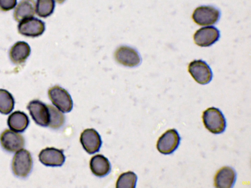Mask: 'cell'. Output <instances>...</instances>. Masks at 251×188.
<instances>
[{
  "label": "cell",
  "instance_id": "1",
  "mask_svg": "<svg viewBox=\"0 0 251 188\" xmlns=\"http://www.w3.org/2000/svg\"><path fill=\"white\" fill-rule=\"evenodd\" d=\"M202 121L205 127L211 133L219 134L226 128V119L221 111L216 107L207 108L202 114Z\"/></svg>",
  "mask_w": 251,
  "mask_h": 188
},
{
  "label": "cell",
  "instance_id": "2",
  "mask_svg": "<svg viewBox=\"0 0 251 188\" xmlns=\"http://www.w3.org/2000/svg\"><path fill=\"white\" fill-rule=\"evenodd\" d=\"M221 12L212 5H201L196 8L193 12L194 22L199 25H210L216 24L220 20Z\"/></svg>",
  "mask_w": 251,
  "mask_h": 188
},
{
  "label": "cell",
  "instance_id": "3",
  "mask_svg": "<svg viewBox=\"0 0 251 188\" xmlns=\"http://www.w3.org/2000/svg\"><path fill=\"white\" fill-rule=\"evenodd\" d=\"M32 167V159L29 152L23 149L14 155L12 163V168L15 175L25 178L30 173Z\"/></svg>",
  "mask_w": 251,
  "mask_h": 188
},
{
  "label": "cell",
  "instance_id": "4",
  "mask_svg": "<svg viewBox=\"0 0 251 188\" xmlns=\"http://www.w3.org/2000/svg\"><path fill=\"white\" fill-rule=\"evenodd\" d=\"M48 95L52 104L61 112L68 113L72 110V97L64 88L59 86L52 87L48 91Z\"/></svg>",
  "mask_w": 251,
  "mask_h": 188
},
{
  "label": "cell",
  "instance_id": "5",
  "mask_svg": "<svg viewBox=\"0 0 251 188\" xmlns=\"http://www.w3.org/2000/svg\"><path fill=\"white\" fill-rule=\"evenodd\" d=\"M180 137L175 129H171L164 133L158 139L156 148L161 154H172L178 147Z\"/></svg>",
  "mask_w": 251,
  "mask_h": 188
},
{
  "label": "cell",
  "instance_id": "6",
  "mask_svg": "<svg viewBox=\"0 0 251 188\" xmlns=\"http://www.w3.org/2000/svg\"><path fill=\"white\" fill-rule=\"evenodd\" d=\"M188 71L193 79L201 85L209 83L213 77L210 67L202 60H194L191 62L188 66Z\"/></svg>",
  "mask_w": 251,
  "mask_h": 188
},
{
  "label": "cell",
  "instance_id": "7",
  "mask_svg": "<svg viewBox=\"0 0 251 188\" xmlns=\"http://www.w3.org/2000/svg\"><path fill=\"white\" fill-rule=\"evenodd\" d=\"M114 56L117 63L128 67H136L141 61L138 52L135 49L126 46L118 47L114 52Z\"/></svg>",
  "mask_w": 251,
  "mask_h": 188
},
{
  "label": "cell",
  "instance_id": "8",
  "mask_svg": "<svg viewBox=\"0 0 251 188\" xmlns=\"http://www.w3.org/2000/svg\"><path fill=\"white\" fill-rule=\"evenodd\" d=\"M220 37V31L213 26L202 27L196 31L193 39L195 43L201 47H210L217 42Z\"/></svg>",
  "mask_w": 251,
  "mask_h": 188
},
{
  "label": "cell",
  "instance_id": "9",
  "mask_svg": "<svg viewBox=\"0 0 251 188\" xmlns=\"http://www.w3.org/2000/svg\"><path fill=\"white\" fill-rule=\"evenodd\" d=\"M30 115L34 121L42 126H48L50 113L48 106L38 100L31 101L27 106Z\"/></svg>",
  "mask_w": 251,
  "mask_h": 188
},
{
  "label": "cell",
  "instance_id": "10",
  "mask_svg": "<svg viewBox=\"0 0 251 188\" xmlns=\"http://www.w3.org/2000/svg\"><path fill=\"white\" fill-rule=\"evenodd\" d=\"M0 142L7 151L15 152L22 149L25 145L23 136L14 131L6 129L0 136Z\"/></svg>",
  "mask_w": 251,
  "mask_h": 188
},
{
  "label": "cell",
  "instance_id": "11",
  "mask_svg": "<svg viewBox=\"0 0 251 188\" xmlns=\"http://www.w3.org/2000/svg\"><path fill=\"white\" fill-rule=\"evenodd\" d=\"M19 33L23 35L35 37L42 35L45 30L44 22L36 18H31L20 22Z\"/></svg>",
  "mask_w": 251,
  "mask_h": 188
},
{
  "label": "cell",
  "instance_id": "12",
  "mask_svg": "<svg viewBox=\"0 0 251 188\" xmlns=\"http://www.w3.org/2000/svg\"><path fill=\"white\" fill-rule=\"evenodd\" d=\"M80 141L83 148L89 154L98 152L102 144L100 135L93 128L84 130L81 134Z\"/></svg>",
  "mask_w": 251,
  "mask_h": 188
},
{
  "label": "cell",
  "instance_id": "13",
  "mask_svg": "<svg viewBox=\"0 0 251 188\" xmlns=\"http://www.w3.org/2000/svg\"><path fill=\"white\" fill-rule=\"evenodd\" d=\"M40 161L49 166H60L64 163L65 157L63 150L54 147H47L41 151L39 154Z\"/></svg>",
  "mask_w": 251,
  "mask_h": 188
},
{
  "label": "cell",
  "instance_id": "14",
  "mask_svg": "<svg viewBox=\"0 0 251 188\" xmlns=\"http://www.w3.org/2000/svg\"><path fill=\"white\" fill-rule=\"evenodd\" d=\"M237 174L234 169L225 166L216 173L214 179V186L218 188H231L236 182Z\"/></svg>",
  "mask_w": 251,
  "mask_h": 188
},
{
  "label": "cell",
  "instance_id": "15",
  "mask_svg": "<svg viewBox=\"0 0 251 188\" xmlns=\"http://www.w3.org/2000/svg\"><path fill=\"white\" fill-rule=\"evenodd\" d=\"M36 12L34 0H21L14 11V18L18 22L34 17Z\"/></svg>",
  "mask_w": 251,
  "mask_h": 188
},
{
  "label": "cell",
  "instance_id": "16",
  "mask_svg": "<svg viewBox=\"0 0 251 188\" xmlns=\"http://www.w3.org/2000/svg\"><path fill=\"white\" fill-rule=\"evenodd\" d=\"M30 47L24 41H19L14 44L9 50V57L14 64L24 63L30 55Z\"/></svg>",
  "mask_w": 251,
  "mask_h": 188
},
{
  "label": "cell",
  "instance_id": "17",
  "mask_svg": "<svg viewBox=\"0 0 251 188\" xmlns=\"http://www.w3.org/2000/svg\"><path fill=\"white\" fill-rule=\"evenodd\" d=\"M90 167L95 176L102 177L110 172L111 164L108 160L103 155L97 154L91 159Z\"/></svg>",
  "mask_w": 251,
  "mask_h": 188
},
{
  "label": "cell",
  "instance_id": "18",
  "mask_svg": "<svg viewBox=\"0 0 251 188\" xmlns=\"http://www.w3.org/2000/svg\"><path fill=\"white\" fill-rule=\"evenodd\" d=\"M7 124L11 129L16 132H22L29 124L28 118L23 112L15 111L8 117Z\"/></svg>",
  "mask_w": 251,
  "mask_h": 188
},
{
  "label": "cell",
  "instance_id": "19",
  "mask_svg": "<svg viewBox=\"0 0 251 188\" xmlns=\"http://www.w3.org/2000/svg\"><path fill=\"white\" fill-rule=\"evenodd\" d=\"M14 100L12 94L6 90L0 89V113H10L14 108Z\"/></svg>",
  "mask_w": 251,
  "mask_h": 188
},
{
  "label": "cell",
  "instance_id": "20",
  "mask_svg": "<svg viewBox=\"0 0 251 188\" xmlns=\"http://www.w3.org/2000/svg\"><path fill=\"white\" fill-rule=\"evenodd\" d=\"M137 180V176L132 171H127L121 174L117 179V188H134Z\"/></svg>",
  "mask_w": 251,
  "mask_h": 188
},
{
  "label": "cell",
  "instance_id": "21",
  "mask_svg": "<svg viewBox=\"0 0 251 188\" xmlns=\"http://www.w3.org/2000/svg\"><path fill=\"white\" fill-rule=\"evenodd\" d=\"M54 7V0H37L36 12L38 16L46 18L52 14Z\"/></svg>",
  "mask_w": 251,
  "mask_h": 188
},
{
  "label": "cell",
  "instance_id": "22",
  "mask_svg": "<svg viewBox=\"0 0 251 188\" xmlns=\"http://www.w3.org/2000/svg\"><path fill=\"white\" fill-rule=\"evenodd\" d=\"M50 118L49 127L52 129H58L62 127L65 122V116L63 114L55 107L48 105Z\"/></svg>",
  "mask_w": 251,
  "mask_h": 188
},
{
  "label": "cell",
  "instance_id": "23",
  "mask_svg": "<svg viewBox=\"0 0 251 188\" xmlns=\"http://www.w3.org/2000/svg\"><path fill=\"white\" fill-rule=\"evenodd\" d=\"M17 4V0H0V10L7 11L13 9Z\"/></svg>",
  "mask_w": 251,
  "mask_h": 188
},
{
  "label": "cell",
  "instance_id": "24",
  "mask_svg": "<svg viewBox=\"0 0 251 188\" xmlns=\"http://www.w3.org/2000/svg\"><path fill=\"white\" fill-rule=\"evenodd\" d=\"M54 1H55L56 2L58 3H62L63 2H64L65 0H54Z\"/></svg>",
  "mask_w": 251,
  "mask_h": 188
}]
</instances>
